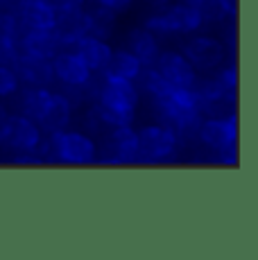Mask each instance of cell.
<instances>
[{
  "instance_id": "obj_1",
  "label": "cell",
  "mask_w": 258,
  "mask_h": 260,
  "mask_svg": "<svg viewBox=\"0 0 258 260\" xmlns=\"http://www.w3.org/2000/svg\"><path fill=\"white\" fill-rule=\"evenodd\" d=\"M152 100H154V107L158 111L161 122L168 124V127L179 136V143L195 138L197 127H200V122L204 120L195 86L183 88V86H172V84H168L166 91Z\"/></svg>"
},
{
  "instance_id": "obj_2",
  "label": "cell",
  "mask_w": 258,
  "mask_h": 260,
  "mask_svg": "<svg viewBox=\"0 0 258 260\" xmlns=\"http://www.w3.org/2000/svg\"><path fill=\"white\" fill-rule=\"evenodd\" d=\"M141 102L136 82L118 75L102 71V82L98 86L95 109L104 127H118V124H129L136 118V109Z\"/></svg>"
},
{
  "instance_id": "obj_3",
  "label": "cell",
  "mask_w": 258,
  "mask_h": 260,
  "mask_svg": "<svg viewBox=\"0 0 258 260\" xmlns=\"http://www.w3.org/2000/svg\"><path fill=\"white\" fill-rule=\"evenodd\" d=\"M48 147L50 156L66 166H91L98 163L100 147L95 138L88 136V132H77V129H61V132L48 134Z\"/></svg>"
},
{
  "instance_id": "obj_4",
  "label": "cell",
  "mask_w": 258,
  "mask_h": 260,
  "mask_svg": "<svg viewBox=\"0 0 258 260\" xmlns=\"http://www.w3.org/2000/svg\"><path fill=\"white\" fill-rule=\"evenodd\" d=\"M195 138L208 149L220 154V161L227 166H236L238 161V116H208L197 127Z\"/></svg>"
},
{
  "instance_id": "obj_5",
  "label": "cell",
  "mask_w": 258,
  "mask_h": 260,
  "mask_svg": "<svg viewBox=\"0 0 258 260\" xmlns=\"http://www.w3.org/2000/svg\"><path fill=\"white\" fill-rule=\"evenodd\" d=\"M204 16L200 14V9L190 3H170L166 9L152 14L145 18L143 27H147L150 32H154L156 37H172V34H190L200 32L204 27Z\"/></svg>"
},
{
  "instance_id": "obj_6",
  "label": "cell",
  "mask_w": 258,
  "mask_h": 260,
  "mask_svg": "<svg viewBox=\"0 0 258 260\" xmlns=\"http://www.w3.org/2000/svg\"><path fill=\"white\" fill-rule=\"evenodd\" d=\"M179 136L168 124H145L138 129V161L141 163H163L175 158L179 149Z\"/></svg>"
},
{
  "instance_id": "obj_7",
  "label": "cell",
  "mask_w": 258,
  "mask_h": 260,
  "mask_svg": "<svg viewBox=\"0 0 258 260\" xmlns=\"http://www.w3.org/2000/svg\"><path fill=\"white\" fill-rule=\"evenodd\" d=\"M138 161V129L134 122L109 127L102 143V156H98V163L107 166H125V163Z\"/></svg>"
},
{
  "instance_id": "obj_8",
  "label": "cell",
  "mask_w": 258,
  "mask_h": 260,
  "mask_svg": "<svg viewBox=\"0 0 258 260\" xmlns=\"http://www.w3.org/2000/svg\"><path fill=\"white\" fill-rule=\"evenodd\" d=\"M43 136L46 132L41 129V124L25 113H7V118L0 122L3 145L14 152H34Z\"/></svg>"
},
{
  "instance_id": "obj_9",
  "label": "cell",
  "mask_w": 258,
  "mask_h": 260,
  "mask_svg": "<svg viewBox=\"0 0 258 260\" xmlns=\"http://www.w3.org/2000/svg\"><path fill=\"white\" fill-rule=\"evenodd\" d=\"M183 57L195 66V71H213L220 68L227 57L224 41L211 37V34H190L186 43H183Z\"/></svg>"
},
{
  "instance_id": "obj_10",
  "label": "cell",
  "mask_w": 258,
  "mask_h": 260,
  "mask_svg": "<svg viewBox=\"0 0 258 260\" xmlns=\"http://www.w3.org/2000/svg\"><path fill=\"white\" fill-rule=\"evenodd\" d=\"M195 93L204 116H229V113L236 111V93L227 91L217 82V77H208L202 79V82L197 79Z\"/></svg>"
},
{
  "instance_id": "obj_11",
  "label": "cell",
  "mask_w": 258,
  "mask_h": 260,
  "mask_svg": "<svg viewBox=\"0 0 258 260\" xmlns=\"http://www.w3.org/2000/svg\"><path fill=\"white\" fill-rule=\"evenodd\" d=\"M54 82H59L63 88H84L91 82V71L86 68V63L79 59L75 50H59L57 54L50 59Z\"/></svg>"
},
{
  "instance_id": "obj_12",
  "label": "cell",
  "mask_w": 258,
  "mask_h": 260,
  "mask_svg": "<svg viewBox=\"0 0 258 260\" xmlns=\"http://www.w3.org/2000/svg\"><path fill=\"white\" fill-rule=\"evenodd\" d=\"M154 68L172 86L192 88L197 84V71L179 50H161L154 61Z\"/></svg>"
},
{
  "instance_id": "obj_13",
  "label": "cell",
  "mask_w": 258,
  "mask_h": 260,
  "mask_svg": "<svg viewBox=\"0 0 258 260\" xmlns=\"http://www.w3.org/2000/svg\"><path fill=\"white\" fill-rule=\"evenodd\" d=\"M12 68L16 71L21 84H25V86H50L54 82L50 59H41V57H32V54H25V52H18Z\"/></svg>"
},
{
  "instance_id": "obj_14",
  "label": "cell",
  "mask_w": 258,
  "mask_h": 260,
  "mask_svg": "<svg viewBox=\"0 0 258 260\" xmlns=\"http://www.w3.org/2000/svg\"><path fill=\"white\" fill-rule=\"evenodd\" d=\"M75 52L79 54L86 68L91 73H102L107 71L109 61H111V54H113V46L107 41V39H100L95 34H86L75 43Z\"/></svg>"
},
{
  "instance_id": "obj_15",
  "label": "cell",
  "mask_w": 258,
  "mask_h": 260,
  "mask_svg": "<svg viewBox=\"0 0 258 260\" xmlns=\"http://www.w3.org/2000/svg\"><path fill=\"white\" fill-rule=\"evenodd\" d=\"M73 100L68 98L63 91H52L50 95V102H48L46 111L43 116L39 118V124L46 134H52V132H61V129L71 127L73 122Z\"/></svg>"
},
{
  "instance_id": "obj_16",
  "label": "cell",
  "mask_w": 258,
  "mask_h": 260,
  "mask_svg": "<svg viewBox=\"0 0 258 260\" xmlns=\"http://www.w3.org/2000/svg\"><path fill=\"white\" fill-rule=\"evenodd\" d=\"M52 32L61 48H73L82 37L91 34V12L79 9V12L68 14V16H59Z\"/></svg>"
},
{
  "instance_id": "obj_17",
  "label": "cell",
  "mask_w": 258,
  "mask_h": 260,
  "mask_svg": "<svg viewBox=\"0 0 258 260\" xmlns=\"http://www.w3.org/2000/svg\"><path fill=\"white\" fill-rule=\"evenodd\" d=\"M18 50L32 54V57L52 59L61 50V46H59L52 29H25L18 37Z\"/></svg>"
},
{
  "instance_id": "obj_18",
  "label": "cell",
  "mask_w": 258,
  "mask_h": 260,
  "mask_svg": "<svg viewBox=\"0 0 258 260\" xmlns=\"http://www.w3.org/2000/svg\"><path fill=\"white\" fill-rule=\"evenodd\" d=\"M127 50L141 59L143 66H154L158 52H161L156 34L150 32L147 27H134L127 34Z\"/></svg>"
},
{
  "instance_id": "obj_19",
  "label": "cell",
  "mask_w": 258,
  "mask_h": 260,
  "mask_svg": "<svg viewBox=\"0 0 258 260\" xmlns=\"http://www.w3.org/2000/svg\"><path fill=\"white\" fill-rule=\"evenodd\" d=\"M18 18L27 29H54L59 16L46 0H27L18 12Z\"/></svg>"
},
{
  "instance_id": "obj_20",
  "label": "cell",
  "mask_w": 258,
  "mask_h": 260,
  "mask_svg": "<svg viewBox=\"0 0 258 260\" xmlns=\"http://www.w3.org/2000/svg\"><path fill=\"white\" fill-rule=\"evenodd\" d=\"M50 86H27L21 95V113H25V116L39 122V118L43 116L48 102H50Z\"/></svg>"
},
{
  "instance_id": "obj_21",
  "label": "cell",
  "mask_w": 258,
  "mask_h": 260,
  "mask_svg": "<svg viewBox=\"0 0 258 260\" xmlns=\"http://www.w3.org/2000/svg\"><path fill=\"white\" fill-rule=\"evenodd\" d=\"M107 71L118 75V77H125V79L136 82L138 75L143 71V63H141V59H138L134 52H129V50H113Z\"/></svg>"
},
{
  "instance_id": "obj_22",
  "label": "cell",
  "mask_w": 258,
  "mask_h": 260,
  "mask_svg": "<svg viewBox=\"0 0 258 260\" xmlns=\"http://www.w3.org/2000/svg\"><path fill=\"white\" fill-rule=\"evenodd\" d=\"M113 27H116V12L104 7H95L91 12V34L100 39H109Z\"/></svg>"
},
{
  "instance_id": "obj_23",
  "label": "cell",
  "mask_w": 258,
  "mask_h": 260,
  "mask_svg": "<svg viewBox=\"0 0 258 260\" xmlns=\"http://www.w3.org/2000/svg\"><path fill=\"white\" fill-rule=\"evenodd\" d=\"M18 88H21V79H18L16 71L7 63H0V100L16 95Z\"/></svg>"
},
{
  "instance_id": "obj_24",
  "label": "cell",
  "mask_w": 258,
  "mask_h": 260,
  "mask_svg": "<svg viewBox=\"0 0 258 260\" xmlns=\"http://www.w3.org/2000/svg\"><path fill=\"white\" fill-rule=\"evenodd\" d=\"M186 3L195 5L200 14L204 16V23H220L224 21V12L220 7V0H186Z\"/></svg>"
},
{
  "instance_id": "obj_25",
  "label": "cell",
  "mask_w": 258,
  "mask_h": 260,
  "mask_svg": "<svg viewBox=\"0 0 258 260\" xmlns=\"http://www.w3.org/2000/svg\"><path fill=\"white\" fill-rule=\"evenodd\" d=\"M21 32H23V23H21V18H18V14L3 9V12H0V34L12 37V39L18 41Z\"/></svg>"
},
{
  "instance_id": "obj_26",
  "label": "cell",
  "mask_w": 258,
  "mask_h": 260,
  "mask_svg": "<svg viewBox=\"0 0 258 260\" xmlns=\"http://www.w3.org/2000/svg\"><path fill=\"white\" fill-rule=\"evenodd\" d=\"M18 41L12 37H5V34H0V63H7V66H12L14 59L18 57Z\"/></svg>"
},
{
  "instance_id": "obj_27",
  "label": "cell",
  "mask_w": 258,
  "mask_h": 260,
  "mask_svg": "<svg viewBox=\"0 0 258 260\" xmlns=\"http://www.w3.org/2000/svg\"><path fill=\"white\" fill-rule=\"evenodd\" d=\"M217 82L222 84V86L227 88V91H233L236 93V88H238V68H236V63H227V66H220L217 68Z\"/></svg>"
},
{
  "instance_id": "obj_28",
  "label": "cell",
  "mask_w": 258,
  "mask_h": 260,
  "mask_svg": "<svg viewBox=\"0 0 258 260\" xmlns=\"http://www.w3.org/2000/svg\"><path fill=\"white\" fill-rule=\"evenodd\" d=\"M46 3L57 12V16H68L86 7V0H46Z\"/></svg>"
},
{
  "instance_id": "obj_29",
  "label": "cell",
  "mask_w": 258,
  "mask_h": 260,
  "mask_svg": "<svg viewBox=\"0 0 258 260\" xmlns=\"http://www.w3.org/2000/svg\"><path fill=\"white\" fill-rule=\"evenodd\" d=\"M98 7H104V9H111V12H125V9L132 7L134 0H93Z\"/></svg>"
},
{
  "instance_id": "obj_30",
  "label": "cell",
  "mask_w": 258,
  "mask_h": 260,
  "mask_svg": "<svg viewBox=\"0 0 258 260\" xmlns=\"http://www.w3.org/2000/svg\"><path fill=\"white\" fill-rule=\"evenodd\" d=\"M84 124H86V132H98V129H102V127H104V124H102V120H100V116H98V109H95V104H93V107L86 111V118H84Z\"/></svg>"
},
{
  "instance_id": "obj_31",
  "label": "cell",
  "mask_w": 258,
  "mask_h": 260,
  "mask_svg": "<svg viewBox=\"0 0 258 260\" xmlns=\"http://www.w3.org/2000/svg\"><path fill=\"white\" fill-rule=\"evenodd\" d=\"M14 163H23V166H41L43 158L37 152H16Z\"/></svg>"
},
{
  "instance_id": "obj_32",
  "label": "cell",
  "mask_w": 258,
  "mask_h": 260,
  "mask_svg": "<svg viewBox=\"0 0 258 260\" xmlns=\"http://www.w3.org/2000/svg\"><path fill=\"white\" fill-rule=\"evenodd\" d=\"M220 7H222V12H224V18H231V21H236L238 0H220Z\"/></svg>"
},
{
  "instance_id": "obj_33",
  "label": "cell",
  "mask_w": 258,
  "mask_h": 260,
  "mask_svg": "<svg viewBox=\"0 0 258 260\" xmlns=\"http://www.w3.org/2000/svg\"><path fill=\"white\" fill-rule=\"evenodd\" d=\"M25 3H27V0H0V7L7 9V12L18 14V12H21V7H23Z\"/></svg>"
},
{
  "instance_id": "obj_34",
  "label": "cell",
  "mask_w": 258,
  "mask_h": 260,
  "mask_svg": "<svg viewBox=\"0 0 258 260\" xmlns=\"http://www.w3.org/2000/svg\"><path fill=\"white\" fill-rule=\"evenodd\" d=\"M150 3V7H154L156 12H161V9H166L168 5H170V0H147Z\"/></svg>"
},
{
  "instance_id": "obj_35",
  "label": "cell",
  "mask_w": 258,
  "mask_h": 260,
  "mask_svg": "<svg viewBox=\"0 0 258 260\" xmlns=\"http://www.w3.org/2000/svg\"><path fill=\"white\" fill-rule=\"evenodd\" d=\"M5 118H7V109H5V104L0 102V122H3Z\"/></svg>"
},
{
  "instance_id": "obj_36",
  "label": "cell",
  "mask_w": 258,
  "mask_h": 260,
  "mask_svg": "<svg viewBox=\"0 0 258 260\" xmlns=\"http://www.w3.org/2000/svg\"><path fill=\"white\" fill-rule=\"evenodd\" d=\"M0 152H3V138H0Z\"/></svg>"
}]
</instances>
